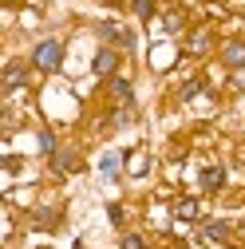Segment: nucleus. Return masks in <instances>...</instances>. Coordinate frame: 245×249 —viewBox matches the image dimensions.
<instances>
[{
	"label": "nucleus",
	"mask_w": 245,
	"mask_h": 249,
	"mask_svg": "<svg viewBox=\"0 0 245 249\" xmlns=\"http://www.w3.org/2000/svg\"><path fill=\"white\" fill-rule=\"evenodd\" d=\"M4 79H8V87H24V79H28V71H24V68H20V64H12V68H8V75H4Z\"/></svg>",
	"instance_id": "10"
},
{
	"label": "nucleus",
	"mask_w": 245,
	"mask_h": 249,
	"mask_svg": "<svg viewBox=\"0 0 245 249\" xmlns=\"http://www.w3.org/2000/svg\"><path fill=\"white\" fill-rule=\"evenodd\" d=\"M178 217H198V202H194V198L178 202Z\"/></svg>",
	"instance_id": "13"
},
{
	"label": "nucleus",
	"mask_w": 245,
	"mask_h": 249,
	"mask_svg": "<svg viewBox=\"0 0 245 249\" xmlns=\"http://www.w3.org/2000/svg\"><path fill=\"white\" fill-rule=\"evenodd\" d=\"M32 64L40 71H55L59 64H64V44H59V40H40L36 52H32Z\"/></svg>",
	"instance_id": "1"
},
{
	"label": "nucleus",
	"mask_w": 245,
	"mask_h": 249,
	"mask_svg": "<svg viewBox=\"0 0 245 249\" xmlns=\"http://www.w3.org/2000/svg\"><path fill=\"white\" fill-rule=\"evenodd\" d=\"M222 59H226V68H245V44L241 40H229L226 52H222Z\"/></svg>",
	"instance_id": "3"
},
{
	"label": "nucleus",
	"mask_w": 245,
	"mask_h": 249,
	"mask_svg": "<svg viewBox=\"0 0 245 249\" xmlns=\"http://www.w3.org/2000/svg\"><path fill=\"white\" fill-rule=\"evenodd\" d=\"M206 237L210 241H226L229 237V226L226 222H206Z\"/></svg>",
	"instance_id": "8"
},
{
	"label": "nucleus",
	"mask_w": 245,
	"mask_h": 249,
	"mask_svg": "<svg viewBox=\"0 0 245 249\" xmlns=\"http://www.w3.org/2000/svg\"><path fill=\"white\" fill-rule=\"evenodd\" d=\"M135 12H139V20H150L155 16V0H135Z\"/></svg>",
	"instance_id": "11"
},
{
	"label": "nucleus",
	"mask_w": 245,
	"mask_h": 249,
	"mask_svg": "<svg viewBox=\"0 0 245 249\" xmlns=\"http://www.w3.org/2000/svg\"><path fill=\"white\" fill-rule=\"evenodd\" d=\"M198 91H202V83L194 79V83H186V87H182V99H190V95H198Z\"/></svg>",
	"instance_id": "17"
},
{
	"label": "nucleus",
	"mask_w": 245,
	"mask_h": 249,
	"mask_svg": "<svg viewBox=\"0 0 245 249\" xmlns=\"http://www.w3.org/2000/svg\"><path fill=\"white\" fill-rule=\"evenodd\" d=\"M166 28H170V32H174V28H182V16H178V12H170V16H166Z\"/></svg>",
	"instance_id": "18"
},
{
	"label": "nucleus",
	"mask_w": 245,
	"mask_h": 249,
	"mask_svg": "<svg viewBox=\"0 0 245 249\" xmlns=\"http://www.w3.org/2000/svg\"><path fill=\"white\" fill-rule=\"evenodd\" d=\"M111 95H115V99H127V103H131V83H127V79H111Z\"/></svg>",
	"instance_id": "9"
},
{
	"label": "nucleus",
	"mask_w": 245,
	"mask_h": 249,
	"mask_svg": "<svg viewBox=\"0 0 245 249\" xmlns=\"http://www.w3.org/2000/svg\"><path fill=\"white\" fill-rule=\"evenodd\" d=\"M226 186V170L222 166H206L202 170V190H222Z\"/></svg>",
	"instance_id": "5"
},
{
	"label": "nucleus",
	"mask_w": 245,
	"mask_h": 249,
	"mask_svg": "<svg viewBox=\"0 0 245 249\" xmlns=\"http://www.w3.org/2000/svg\"><path fill=\"white\" fill-rule=\"evenodd\" d=\"M52 222H55L52 210H40V213H36V226H52Z\"/></svg>",
	"instance_id": "16"
},
{
	"label": "nucleus",
	"mask_w": 245,
	"mask_h": 249,
	"mask_svg": "<svg viewBox=\"0 0 245 249\" xmlns=\"http://www.w3.org/2000/svg\"><path fill=\"white\" fill-rule=\"evenodd\" d=\"M91 68H95V75H111V71L119 68V55H115L111 48H103V52L95 55V64H91Z\"/></svg>",
	"instance_id": "4"
},
{
	"label": "nucleus",
	"mask_w": 245,
	"mask_h": 249,
	"mask_svg": "<svg viewBox=\"0 0 245 249\" xmlns=\"http://www.w3.org/2000/svg\"><path fill=\"white\" fill-rule=\"evenodd\" d=\"M122 249H142V237L139 233H127V237H122Z\"/></svg>",
	"instance_id": "15"
},
{
	"label": "nucleus",
	"mask_w": 245,
	"mask_h": 249,
	"mask_svg": "<svg viewBox=\"0 0 245 249\" xmlns=\"http://www.w3.org/2000/svg\"><path fill=\"white\" fill-rule=\"evenodd\" d=\"M40 150H44V154H55V150H59V146H55V135H52V131H40Z\"/></svg>",
	"instance_id": "12"
},
{
	"label": "nucleus",
	"mask_w": 245,
	"mask_h": 249,
	"mask_svg": "<svg viewBox=\"0 0 245 249\" xmlns=\"http://www.w3.org/2000/svg\"><path fill=\"white\" fill-rule=\"evenodd\" d=\"M52 166H55L59 174H68V170H75V166H79V154L64 146V150H55V154H52Z\"/></svg>",
	"instance_id": "2"
},
{
	"label": "nucleus",
	"mask_w": 245,
	"mask_h": 249,
	"mask_svg": "<svg viewBox=\"0 0 245 249\" xmlns=\"http://www.w3.org/2000/svg\"><path fill=\"white\" fill-rule=\"evenodd\" d=\"M99 36H103V40H115V44H127V48H131V36L122 32L119 24H111V20H107V24H99Z\"/></svg>",
	"instance_id": "6"
},
{
	"label": "nucleus",
	"mask_w": 245,
	"mask_h": 249,
	"mask_svg": "<svg viewBox=\"0 0 245 249\" xmlns=\"http://www.w3.org/2000/svg\"><path fill=\"white\" fill-rule=\"evenodd\" d=\"M119 166H122V159H119V154H103V159H99L103 178H119Z\"/></svg>",
	"instance_id": "7"
},
{
	"label": "nucleus",
	"mask_w": 245,
	"mask_h": 249,
	"mask_svg": "<svg viewBox=\"0 0 245 249\" xmlns=\"http://www.w3.org/2000/svg\"><path fill=\"white\" fill-rule=\"evenodd\" d=\"M210 48V32H194V40H190V52H206Z\"/></svg>",
	"instance_id": "14"
}]
</instances>
